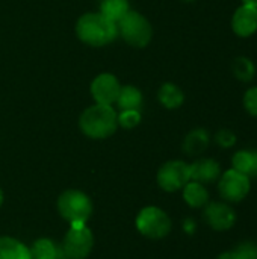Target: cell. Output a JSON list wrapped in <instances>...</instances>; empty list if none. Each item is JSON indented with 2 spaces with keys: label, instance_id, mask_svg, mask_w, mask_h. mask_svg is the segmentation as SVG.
Masks as SVG:
<instances>
[{
  "label": "cell",
  "instance_id": "obj_1",
  "mask_svg": "<svg viewBox=\"0 0 257 259\" xmlns=\"http://www.w3.org/2000/svg\"><path fill=\"white\" fill-rule=\"evenodd\" d=\"M79 126L82 132L94 140H103L115 134L118 126V115L111 105L95 103L80 115Z\"/></svg>",
  "mask_w": 257,
  "mask_h": 259
},
{
  "label": "cell",
  "instance_id": "obj_2",
  "mask_svg": "<svg viewBox=\"0 0 257 259\" xmlns=\"http://www.w3.org/2000/svg\"><path fill=\"white\" fill-rule=\"evenodd\" d=\"M76 33L80 38V41L89 44V46H106L111 41H114L118 35V26L117 23L111 21L100 12L95 14H85L79 18L76 24Z\"/></svg>",
  "mask_w": 257,
  "mask_h": 259
},
{
  "label": "cell",
  "instance_id": "obj_3",
  "mask_svg": "<svg viewBox=\"0 0 257 259\" xmlns=\"http://www.w3.org/2000/svg\"><path fill=\"white\" fill-rule=\"evenodd\" d=\"M58 211L64 220L71 226L86 225L92 214V203L89 196L80 190H67L58 199Z\"/></svg>",
  "mask_w": 257,
  "mask_h": 259
},
{
  "label": "cell",
  "instance_id": "obj_4",
  "mask_svg": "<svg viewBox=\"0 0 257 259\" xmlns=\"http://www.w3.org/2000/svg\"><path fill=\"white\" fill-rule=\"evenodd\" d=\"M136 228L150 240H162L171 232V219L164 209L158 206H147L138 214Z\"/></svg>",
  "mask_w": 257,
  "mask_h": 259
},
{
  "label": "cell",
  "instance_id": "obj_5",
  "mask_svg": "<svg viewBox=\"0 0 257 259\" xmlns=\"http://www.w3.org/2000/svg\"><path fill=\"white\" fill-rule=\"evenodd\" d=\"M117 26L123 38L133 47H145L153 35L151 26L147 18L135 11H129L117 23Z\"/></svg>",
  "mask_w": 257,
  "mask_h": 259
},
{
  "label": "cell",
  "instance_id": "obj_6",
  "mask_svg": "<svg viewBox=\"0 0 257 259\" xmlns=\"http://www.w3.org/2000/svg\"><path fill=\"white\" fill-rule=\"evenodd\" d=\"M250 181H251L250 178H247L245 175L239 173L235 168L227 170L220 176V182H218V191L221 199L227 203L242 202L250 193V187H251Z\"/></svg>",
  "mask_w": 257,
  "mask_h": 259
},
{
  "label": "cell",
  "instance_id": "obj_7",
  "mask_svg": "<svg viewBox=\"0 0 257 259\" xmlns=\"http://www.w3.org/2000/svg\"><path fill=\"white\" fill-rule=\"evenodd\" d=\"M92 247H94V237L86 225L71 226L62 243V250L68 259L88 258Z\"/></svg>",
  "mask_w": 257,
  "mask_h": 259
},
{
  "label": "cell",
  "instance_id": "obj_8",
  "mask_svg": "<svg viewBox=\"0 0 257 259\" xmlns=\"http://www.w3.org/2000/svg\"><path fill=\"white\" fill-rule=\"evenodd\" d=\"M189 181V164L183 161H168L158 171V184L164 191L168 193L183 190Z\"/></svg>",
  "mask_w": 257,
  "mask_h": 259
},
{
  "label": "cell",
  "instance_id": "obj_9",
  "mask_svg": "<svg viewBox=\"0 0 257 259\" xmlns=\"http://www.w3.org/2000/svg\"><path fill=\"white\" fill-rule=\"evenodd\" d=\"M203 219L211 229L224 232L235 226L236 212L227 202H209L204 206Z\"/></svg>",
  "mask_w": 257,
  "mask_h": 259
},
{
  "label": "cell",
  "instance_id": "obj_10",
  "mask_svg": "<svg viewBox=\"0 0 257 259\" xmlns=\"http://www.w3.org/2000/svg\"><path fill=\"white\" fill-rule=\"evenodd\" d=\"M121 85L117 80L115 76L109 73H103L97 76L91 83V94L95 100V103L100 105H112L117 102L120 94Z\"/></svg>",
  "mask_w": 257,
  "mask_h": 259
},
{
  "label": "cell",
  "instance_id": "obj_11",
  "mask_svg": "<svg viewBox=\"0 0 257 259\" xmlns=\"http://www.w3.org/2000/svg\"><path fill=\"white\" fill-rule=\"evenodd\" d=\"M232 29L241 38L251 36L257 30V8L242 3L233 14Z\"/></svg>",
  "mask_w": 257,
  "mask_h": 259
},
{
  "label": "cell",
  "instance_id": "obj_12",
  "mask_svg": "<svg viewBox=\"0 0 257 259\" xmlns=\"http://www.w3.org/2000/svg\"><path fill=\"white\" fill-rule=\"evenodd\" d=\"M189 175L191 181L198 182V184H212L220 179L221 176V165L211 158H201L197 159L189 165Z\"/></svg>",
  "mask_w": 257,
  "mask_h": 259
},
{
  "label": "cell",
  "instance_id": "obj_13",
  "mask_svg": "<svg viewBox=\"0 0 257 259\" xmlns=\"http://www.w3.org/2000/svg\"><path fill=\"white\" fill-rule=\"evenodd\" d=\"M232 168L238 170L247 178L257 179V150L244 149L236 152L232 158Z\"/></svg>",
  "mask_w": 257,
  "mask_h": 259
},
{
  "label": "cell",
  "instance_id": "obj_14",
  "mask_svg": "<svg viewBox=\"0 0 257 259\" xmlns=\"http://www.w3.org/2000/svg\"><path fill=\"white\" fill-rule=\"evenodd\" d=\"M209 141L211 137L206 129H194L186 135L183 141V150L189 156H198L208 149Z\"/></svg>",
  "mask_w": 257,
  "mask_h": 259
},
{
  "label": "cell",
  "instance_id": "obj_15",
  "mask_svg": "<svg viewBox=\"0 0 257 259\" xmlns=\"http://www.w3.org/2000/svg\"><path fill=\"white\" fill-rule=\"evenodd\" d=\"M183 199L194 209L204 208L209 203V191L206 190L203 184L189 181L183 187Z\"/></svg>",
  "mask_w": 257,
  "mask_h": 259
},
{
  "label": "cell",
  "instance_id": "obj_16",
  "mask_svg": "<svg viewBox=\"0 0 257 259\" xmlns=\"http://www.w3.org/2000/svg\"><path fill=\"white\" fill-rule=\"evenodd\" d=\"M0 259H30V250L12 237H0Z\"/></svg>",
  "mask_w": 257,
  "mask_h": 259
},
{
  "label": "cell",
  "instance_id": "obj_17",
  "mask_svg": "<svg viewBox=\"0 0 257 259\" xmlns=\"http://www.w3.org/2000/svg\"><path fill=\"white\" fill-rule=\"evenodd\" d=\"M158 96H159L161 103L168 109H177L179 106H182V103L185 100L183 91L177 85L170 83V82H167L161 87Z\"/></svg>",
  "mask_w": 257,
  "mask_h": 259
},
{
  "label": "cell",
  "instance_id": "obj_18",
  "mask_svg": "<svg viewBox=\"0 0 257 259\" xmlns=\"http://www.w3.org/2000/svg\"><path fill=\"white\" fill-rule=\"evenodd\" d=\"M117 103H118L121 111H130V109H138L139 111V108L142 105V94H141V91L138 88H135L132 85L123 87L120 90Z\"/></svg>",
  "mask_w": 257,
  "mask_h": 259
},
{
  "label": "cell",
  "instance_id": "obj_19",
  "mask_svg": "<svg viewBox=\"0 0 257 259\" xmlns=\"http://www.w3.org/2000/svg\"><path fill=\"white\" fill-rule=\"evenodd\" d=\"M129 11L127 0H101L100 5V14L114 23H118Z\"/></svg>",
  "mask_w": 257,
  "mask_h": 259
},
{
  "label": "cell",
  "instance_id": "obj_20",
  "mask_svg": "<svg viewBox=\"0 0 257 259\" xmlns=\"http://www.w3.org/2000/svg\"><path fill=\"white\" fill-rule=\"evenodd\" d=\"M30 250V259H56L61 247H58L48 238H39L33 243Z\"/></svg>",
  "mask_w": 257,
  "mask_h": 259
},
{
  "label": "cell",
  "instance_id": "obj_21",
  "mask_svg": "<svg viewBox=\"0 0 257 259\" xmlns=\"http://www.w3.org/2000/svg\"><path fill=\"white\" fill-rule=\"evenodd\" d=\"M233 74L242 82H250L256 74V67L250 58L239 56L233 61Z\"/></svg>",
  "mask_w": 257,
  "mask_h": 259
},
{
  "label": "cell",
  "instance_id": "obj_22",
  "mask_svg": "<svg viewBox=\"0 0 257 259\" xmlns=\"http://www.w3.org/2000/svg\"><path fill=\"white\" fill-rule=\"evenodd\" d=\"M235 259H257V243L254 241H242L233 250Z\"/></svg>",
  "mask_w": 257,
  "mask_h": 259
},
{
  "label": "cell",
  "instance_id": "obj_23",
  "mask_svg": "<svg viewBox=\"0 0 257 259\" xmlns=\"http://www.w3.org/2000/svg\"><path fill=\"white\" fill-rule=\"evenodd\" d=\"M141 121V112L138 109H130V111H121L118 115V124H121L124 129H132L138 126Z\"/></svg>",
  "mask_w": 257,
  "mask_h": 259
},
{
  "label": "cell",
  "instance_id": "obj_24",
  "mask_svg": "<svg viewBox=\"0 0 257 259\" xmlns=\"http://www.w3.org/2000/svg\"><path fill=\"white\" fill-rule=\"evenodd\" d=\"M215 141L223 149H230L236 144V135L230 129H221L215 135Z\"/></svg>",
  "mask_w": 257,
  "mask_h": 259
},
{
  "label": "cell",
  "instance_id": "obj_25",
  "mask_svg": "<svg viewBox=\"0 0 257 259\" xmlns=\"http://www.w3.org/2000/svg\"><path fill=\"white\" fill-rule=\"evenodd\" d=\"M244 108L250 115L257 117V87H253V88L245 91V94H244Z\"/></svg>",
  "mask_w": 257,
  "mask_h": 259
},
{
  "label": "cell",
  "instance_id": "obj_26",
  "mask_svg": "<svg viewBox=\"0 0 257 259\" xmlns=\"http://www.w3.org/2000/svg\"><path fill=\"white\" fill-rule=\"evenodd\" d=\"M217 259H235L233 258V253L232 252H223V253H220Z\"/></svg>",
  "mask_w": 257,
  "mask_h": 259
},
{
  "label": "cell",
  "instance_id": "obj_27",
  "mask_svg": "<svg viewBox=\"0 0 257 259\" xmlns=\"http://www.w3.org/2000/svg\"><path fill=\"white\" fill-rule=\"evenodd\" d=\"M244 5H250V6H254L257 8V0H242Z\"/></svg>",
  "mask_w": 257,
  "mask_h": 259
},
{
  "label": "cell",
  "instance_id": "obj_28",
  "mask_svg": "<svg viewBox=\"0 0 257 259\" xmlns=\"http://www.w3.org/2000/svg\"><path fill=\"white\" fill-rule=\"evenodd\" d=\"M3 200H5V196H3V191H2V188H0V206L3 205Z\"/></svg>",
  "mask_w": 257,
  "mask_h": 259
}]
</instances>
